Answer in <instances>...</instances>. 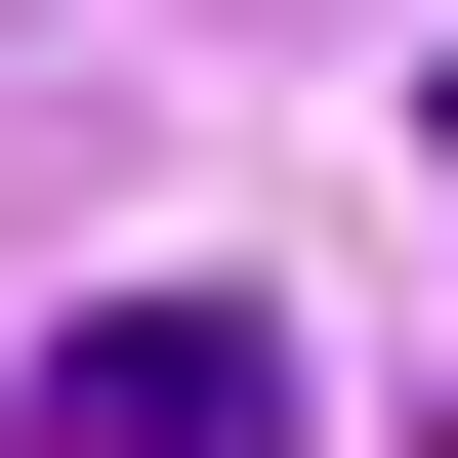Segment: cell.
Wrapping results in <instances>:
<instances>
[{
    "instance_id": "1",
    "label": "cell",
    "mask_w": 458,
    "mask_h": 458,
    "mask_svg": "<svg viewBox=\"0 0 458 458\" xmlns=\"http://www.w3.org/2000/svg\"><path fill=\"white\" fill-rule=\"evenodd\" d=\"M42 458H292V334L250 292H84L42 334Z\"/></svg>"
}]
</instances>
